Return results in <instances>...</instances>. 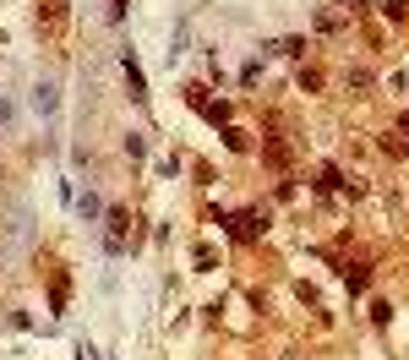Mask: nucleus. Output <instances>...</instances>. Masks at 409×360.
Returning a JSON list of instances; mask_svg holds the SVG:
<instances>
[{
    "label": "nucleus",
    "mask_w": 409,
    "mask_h": 360,
    "mask_svg": "<svg viewBox=\"0 0 409 360\" xmlns=\"http://www.w3.org/2000/svg\"><path fill=\"white\" fill-rule=\"evenodd\" d=\"M104 224H109V230H104V252L121 256L126 240H131V224H137V218H131V208H126V202H115V208H104Z\"/></svg>",
    "instance_id": "f257e3e1"
},
{
    "label": "nucleus",
    "mask_w": 409,
    "mask_h": 360,
    "mask_svg": "<svg viewBox=\"0 0 409 360\" xmlns=\"http://www.w3.org/2000/svg\"><path fill=\"white\" fill-rule=\"evenodd\" d=\"M181 93H185V104L197 109L207 126H229V104H224V99H207V87H202V82H185Z\"/></svg>",
    "instance_id": "f03ea898"
},
{
    "label": "nucleus",
    "mask_w": 409,
    "mask_h": 360,
    "mask_svg": "<svg viewBox=\"0 0 409 360\" xmlns=\"http://www.w3.org/2000/svg\"><path fill=\"white\" fill-rule=\"evenodd\" d=\"M39 33L44 39H61L66 33V0H39Z\"/></svg>",
    "instance_id": "7ed1b4c3"
},
{
    "label": "nucleus",
    "mask_w": 409,
    "mask_h": 360,
    "mask_svg": "<svg viewBox=\"0 0 409 360\" xmlns=\"http://www.w3.org/2000/svg\"><path fill=\"white\" fill-rule=\"evenodd\" d=\"M121 71H126V87H131V104H147V77H142V66H137L131 49L121 55Z\"/></svg>",
    "instance_id": "20e7f679"
},
{
    "label": "nucleus",
    "mask_w": 409,
    "mask_h": 360,
    "mask_svg": "<svg viewBox=\"0 0 409 360\" xmlns=\"http://www.w3.org/2000/svg\"><path fill=\"white\" fill-rule=\"evenodd\" d=\"M229 230H235V240H245V246H251V240H262L267 218H262V213H235V218H229Z\"/></svg>",
    "instance_id": "39448f33"
},
{
    "label": "nucleus",
    "mask_w": 409,
    "mask_h": 360,
    "mask_svg": "<svg viewBox=\"0 0 409 360\" xmlns=\"http://www.w3.org/2000/svg\"><path fill=\"white\" fill-rule=\"evenodd\" d=\"M349 6H322V11H317V33H344L349 27Z\"/></svg>",
    "instance_id": "423d86ee"
},
{
    "label": "nucleus",
    "mask_w": 409,
    "mask_h": 360,
    "mask_svg": "<svg viewBox=\"0 0 409 360\" xmlns=\"http://www.w3.org/2000/svg\"><path fill=\"white\" fill-rule=\"evenodd\" d=\"M262 159L273 164V170H289V142H284V137H267V142H262Z\"/></svg>",
    "instance_id": "0eeeda50"
},
{
    "label": "nucleus",
    "mask_w": 409,
    "mask_h": 360,
    "mask_svg": "<svg viewBox=\"0 0 409 360\" xmlns=\"http://www.w3.org/2000/svg\"><path fill=\"white\" fill-rule=\"evenodd\" d=\"M66 295H71V284H66V273L55 268V273H49V311H55V317L66 311Z\"/></svg>",
    "instance_id": "6e6552de"
},
{
    "label": "nucleus",
    "mask_w": 409,
    "mask_h": 360,
    "mask_svg": "<svg viewBox=\"0 0 409 360\" xmlns=\"http://www.w3.org/2000/svg\"><path fill=\"white\" fill-rule=\"evenodd\" d=\"M55 104H61L55 82H39V87H33V109H39V115H55Z\"/></svg>",
    "instance_id": "1a4fd4ad"
},
{
    "label": "nucleus",
    "mask_w": 409,
    "mask_h": 360,
    "mask_svg": "<svg viewBox=\"0 0 409 360\" xmlns=\"http://www.w3.org/2000/svg\"><path fill=\"white\" fill-rule=\"evenodd\" d=\"M295 82H300V93H317V87H322V66H300Z\"/></svg>",
    "instance_id": "9d476101"
},
{
    "label": "nucleus",
    "mask_w": 409,
    "mask_h": 360,
    "mask_svg": "<svg viewBox=\"0 0 409 360\" xmlns=\"http://www.w3.org/2000/svg\"><path fill=\"white\" fill-rule=\"evenodd\" d=\"M279 55H289V61H306V49H311V39H284V44H273Z\"/></svg>",
    "instance_id": "9b49d317"
},
{
    "label": "nucleus",
    "mask_w": 409,
    "mask_h": 360,
    "mask_svg": "<svg viewBox=\"0 0 409 360\" xmlns=\"http://www.w3.org/2000/svg\"><path fill=\"white\" fill-rule=\"evenodd\" d=\"M224 148L229 153H245V148H251V137H245L240 126H224Z\"/></svg>",
    "instance_id": "f8f14e48"
},
{
    "label": "nucleus",
    "mask_w": 409,
    "mask_h": 360,
    "mask_svg": "<svg viewBox=\"0 0 409 360\" xmlns=\"http://www.w3.org/2000/svg\"><path fill=\"white\" fill-rule=\"evenodd\" d=\"M77 213H82V218H99V213H104V202L93 197V191H87V197H77Z\"/></svg>",
    "instance_id": "ddd939ff"
},
{
    "label": "nucleus",
    "mask_w": 409,
    "mask_h": 360,
    "mask_svg": "<svg viewBox=\"0 0 409 360\" xmlns=\"http://www.w3.org/2000/svg\"><path fill=\"white\" fill-rule=\"evenodd\" d=\"M344 87H355V93H366V87H371V71H360V66H355V71H344Z\"/></svg>",
    "instance_id": "4468645a"
},
{
    "label": "nucleus",
    "mask_w": 409,
    "mask_h": 360,
    "mask_svg": "<svg viewBox=\"0 0 409 360\" xmlns=\"http://www.w3.org/2000/svg\"><path fill=\"white\" fill-rule=\"evenodd\" d=\"M142 153H147V137H142V131H131V137H126V159H142Z\"/></svg>",
    "instance_id": "2eb2a0df"
},
{
    "label": "nucleus",
    "mask_w": 409,
    "mask_h": 360,
    "mask_svg": "<svg viewBox=\"0 0 409 360\" xmlns=\"http://www.w3.org/2000/svg\"><path fill=\"white\" fill-rule=\"evenodd\" d=\"M344 284H349V295H360L366 290V268H344Z\"/></svg>",
    "instance_id": "dca6fc26"
},
{
    "label": "nucleus",
    "mask_w": 409,
    "mask_h": 360,
    "mask_svg": "<svg viewBox=\"0 0 409 360\" xmlns=\"http://www.w3.org/2000/svg\"><path fill=\"white\" fill-rule=\"evenodd\" d=\"M262 82V61H245V71H240V87H257Z\"/></svg>",
    "instance_id": "f3484780"
},
{
    "label": "nucleus",
    "mask_w": 409,
    "mask_h": 360,
    "mask_svg": "<svg viewBox=\"0 0 409 360\" xmlns=\"http://www.w3.org/2000/svg\"><path fill=\"white\" fill-rule=\"evenodd\" d=\"M371 322H377V328H388V322H393V306H388V300H377V306H371Z\"/></svg>",
    "instance_id": "a211bd4d"
},
{
    "label": "nucleus",
    "mask_w": 409,
    "mask_h": 360,
    "mask_svg": "<svg viewBox=\"0 0 409 360\" xmlns=\"http://www.w3.org/2000/svg\"><path fill=\"white\" fill-rule=\"evenodd\" d=\"M213 262H219V252H213V246L202 240V246H197V268H213Z\"/></svg>",
    "instance_id": "6ab92c4d"
},
{
    "label": "nucleus",
    "mask_w": 409,
    "mask_h": 360,
    "mask_svg": "<svg viewBox=\"0 0 409 360\" xmlns=\"http://www.w3.org/2000/svg\"><path fill=\"white\" fill-rule=\"evenodd\" d=\"M126 6H131V0H109V17L121 22V17H126Z\"/></svg>",
    "instance_id": "aec40b11"
},
{
    "label": "nucleus",
    "mask_w": 409,
    "mask_h": 360,
    "mask_svg": "<svg viewBox=\"0 0 409 360\" xmlns=\"http://www.w3.org/2000/svg\"><path fill=\"white\" fill-rule=\"evenodd\" d=\"M398 131H409V115H404V120H398Z\"/></svg>",
    "instance_id": "412c9836"
},
{
    "label": "nucleus",
    "mask_w": 409,
    "mask_h": 360,
    "mask_svg": "<svg viewBox=\"0 0 409 360\" xmlns=\"http://www.w3.org/2000/svg\"><path fill=\"white\" fill-rule=\"evenodd\" d=\"M87 360H93V349H87Z\"/></svg>",
    "instance_id": "4be33fe9"
}]
</instances>
